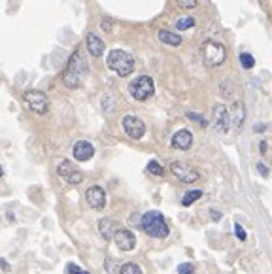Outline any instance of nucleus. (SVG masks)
I'll return each instance as SVG.
<instances>
[{
    "instance_id": "1",
    "label": "nucleus",
    "mask_w": 272,
    "mask_h": 274,
    "mask_svg": "<svg viewBox=\"0 0 272 274\" xmlns=\"http://www.w3.org/2000/svg\"><path fill=\"white\" fill-rule=\"evenodd\" d=\"M87 78V62L80 51H74L70 61L66 64V70L62 74V82L68 89H80Z\"/></svg>"
},
{
    "instance_id": "2",
    "label": "nucleus",
    "mask_w": 272,
    "mask_h": 274,
    "mask_svg": "<svg viewBox=\"0 0 272 274\" xmlns=\"http://www.w3.org/2000/svg\"><path fill=\"white\" fill-rule=\"evenodd\" d=\"M140 227H142V231L146 235L153 238H166L168 233H170L164 216L161 212H157V210H151V212L144 214L142 219H140Z\"/></svg>"
},
{
    "instance_id": "3",
    "label": "nucleus",
    "mask_w": 272,
    "mask_h": 274,
    "mask_svg": "<svg viewBox=\"0 0 272 274\" xmlns=\"http://www.w3.org/2000/svg\"><path fill=\"white\" fill-rule=\"evenodd\" d=\"M106 62L110 66V70H113L117 76H129L135 70V59L123 50H111L106 57Z\"/></svg>"
},
{
    "instance_id": "4",
    "label": "nucleus",
    "mask_w": 272,
    "mask_h": 274,
    "mask_svg": "<svg viewBox=\"0 0 272 274\" xmlns=\"http://www.w3.org/2000/svg\"><path fill=\"white\" fill-rule=\"evenodd\" d=\"M200 51H202V61H204L206 66H219L227 59L225 46L219 44V42H216V40H206L202 44Z\"/></svg>"
},
{
    "instance_id": "5",
    "label": "nucleus",
    "mask_w": 272,
    "mask_h": 274,
    "mask_svg": "<svg viewBox=\"0 0 272 274\" xmlns=\"http://www.w3.org/2000/svg\"><path fill=\"white\" fill-rule=\"evenodd\" d=\"M129 91H131L133 99L148 100L149 97H153V93H155V83H153V80H151L149 76H140V78H136L135 82H131Z\"/></svg>"
},
{
    "instance_id": "6",
    "label": "nucleus",
    "mask_w": 272,
    "mask_h": 274,
    "mask_svg": "<svg viewBox=\"0 0 272 274\" xmlns=\"http://www.w3.org/2000/svg\"><path fill=\"white\" fill-rule=\"evenodd\" d=\"M23 99H25L27 106H28L32 112H36L38 115H46L48 110H50V99H48V95L42 93V91H36V89L27 91L25 95H23Z\"/></svg>"
},
{
    "instance_id": "7",
    "label": "nucleus",
    "mask_w": 272,
    "mask_h": 274,
    "mask_svg": "<svg viewBox=\"0 0 272 274\" xmlns=\"http://www.w3.org/2000/svg\"><path fill=\"white\" fill-rule=\"evenodd\" d=\"M57 174L61 176L66 184H70V186H78V184L83 182V172L72 161H68V159H62L57 164Z\"/></svg>"
},
{
    "instance_id": "8",
    "label": "nucleus",
    "mask_w": 272,
    "mask_h": 274,
    "mask_svg": "<svg viewBox=\"0 0 272 274\" xmlns=\"http://www.w3.org/2000/svg\"><path fill=\"white\" fill-rule=\"evenodd\" d=\"M170 172H172L180 182H184V184H195L198 180V172L191 166V164H187V163H182V161H174L170 164Z\"/></svg>"
},
{
    "instance_id": "9",
    "label": "nucleus",
    "mask_w": 272,
    "mask_h": 274,
    "mask_svg": "<svg viewBox=\"0 0 272 274\" xmlns=\"http://www.w3.org/2000/svg\"><path fill=\"white\" fill-rule=\"evenodd\" d=\"M123 129L127 133V137L133 138V140H140V138L146 135V125L140 117L136 115H125L123 117Z\"/></svg>"
},
{
    "instance_id": "10",
    "label": "nucleus",
    "mask_w": 272,
    "mask_h": 274,
    "mask_svg": "<svg viewBox=\"0 0 272 274\" xmlns=\"http://www.w3.org/2000/svg\"><path fill=\"white\" fill-rule=\"evenodd\" d=\"M229 127H231V112L227 110L225 104H218L214 108V129L219 135H225L229 133Z\"/></svg>"
},
{
    "instance_id": "11",
    "label": "nucleus",
    "mask_w": 272,
    "mask_h": 274,
    "mask_svg": "<svg viewBox=\"0 0 272 274\" xmlns=\"http://www.w3.org/2000/svg\"><path fill=\"white\" fill-rule=\"evenodd\" d=\"M85 200L93 210H102L106 206V193L100 186H91L85 191Z\"/></svg>"
},
{
    "instance_id": "12",
    "label": "nucleus",
    "mask_w": 272,
    "mask_h": 274,
    "mask_svg": "<svg viewBox=\"0 0 272 274\" xmlns=\"http://www.w3.org/2000/svg\"><path fill=\"white\" fill-rule=\"evenodd\" d=\"M113 240H115V244H117V248L121 249V251H131V249H135L136 246V237L135 233H131L129 229H115V233H113Z\"/></svg>"
},
{
    "instance_id": "13",
    "label": "nucleus",
    "mask_w": 272,
    "mask_h": 274,
    "mask_svg": "<svg viewBox=\"0 0 272 274\" xmlns=\"http://www.w3.org/2000/svg\"><path fill=\"white\" fill-rule=\"evenodd\" d=\"M193 146V135L187 129H180L178 133H174L172 137V148L180 151H187Z\"/></svg>"
},
{
    "instance_id": "14",
    "label": "nucleus",
    "mask_w": 272,
    "mask_h": 274,
    "mask_svg": "<svg viewBox=\"0 0 272 274\" xmlns=\"http://www.w3.org/2000/svg\"><path fill=\"white\" fill-rule=\"evenodd\" d=\"M72 153H74L76 161H89L95 155V148L87 140H78L74 144V148H72Z\"/></svg>"
},
{
    "instance_id": "15",
    "label": "nucleus",
    "mask_w": 272,
    "mask_h": 274,
    "mask_svg": "<svg viewBox=\"0 0 272 274\" xmlns=\"http://www.w3.org/2000/svg\"><path fill=\"white\" fill-rule=\"evenodd\" d=\"M115 229H117V223H115L113 219H110V218H102L99 221V233L106 242H110L111 238H113Z\"/></svg>"
},
{
    "instance_id": "16",
    "label": "nucleus",
    "mask_w": 272,
    "mask_h": 274,
    "mask_svg": "<svg viewBox=\"0 0 272 274\" xmlns=\"http://www.w3.org/2000/svg\"><path fill=\"white\" fill-rule=\"evenodd\" d=\"M85 42H87V50H89V53H91L93 57H100V55L104 53V42H102L95 32H89Z\"/></svg>"
},
{
    "instance_id": "17",
    "label": "nucleus",
    "mask_w": 272,
    "mask_h": 274,
    "mask_svg": "<svg viewBox=\"0 0 272 274\" xmlns=\"http://www.w3.org/2000/svg\"><path fill=\"white\" fill-rule=\"evenodd\" d=\"M159 40H161L163 44H166V46H172V48L180 46V44L184 42L178 34H174L170 30H159Z\"/></svg>"
},
{
    "instance_id": "18",
    "label": "nucleus",
    "mask_w": 272,
    "mask_h": 274,
    "mask_svg": "<svg viewBox=\"0 0 272 274\" xmlns=\"http://www.w3.org/2000/svg\"><path fill=\"white\" fill-rule=\"evenodd\" d=\"M244 106L240 104V102H235V106H233V121H235V127L236 129H240L242 123H244Z\"/></svg>"
},
{
    "instance_id": "19",
    "label": "nucleus",
    "mask_w": 272,
    "mask_h": 274,
    "mask_svg": "<svg viewBox=\"0 0 272 274\" xmlns=\"http://www.w3.org/2000/svg\"><path fill=\"white\" fill-rule=\"evenodd\" d=\"M200 197H202V191H200V189H191V191H187L186 195H184L182 204H184V206H191V204L197 202Z\"/></svg>"
},
{
    "instance_id": "20",
    "label": "nucleus",
    "mask_w": 272,
    "mask_h": 274,
    "mask_svg": "<svg viewBox=\"0 0 272 274\" xmlns=\"http://www.w3.org/2000/svg\"><path fill=\"white\" fill-rule=\"evenodd\" d=\"M119 274H142V269L136 263H125L123 267H119Z\"/></svg>"
},
{
    "instance_id": "21",
    "label": "nucleus",
    "mask_w": 272,
    "mask_h": 274,
    "mask_svg": "<svg viewBox=\"0 0 272 274\" xmlns=\"http://www.w3.org/2000/svg\"><path fill=\"white\" fill-rule=\"evenodd\" d=\"M191 27H195V19H193V17H182V19H178V23H176V28H178V30H187V28H191Z\"/></svg>"
},
{
    "instance_id": "22",
    "label": "nucleus",
    "mask_w": 272,
    "mask_h": 274,
    "mask_svg": "<svg viewBox=\"0 0 272 274\" xmlns=\"http://www.w3.org/2000/svg\"><path fill=\"white\" fill-rule=\"evenodd\" d=\"M240 64H242L244 68H247V70H249V68H253L255 59H253L249 53H242V55H240Z\"/></svg>"
},
{
    "instance_id": "23",
    "label": "nucleus",
    "mask_w": 272,
    "mask_h": 274,
    "mask_svg": "<svg viewBox=\"0 0 272 274\" xmlns=\"http://www.w3.org/2000/svg\"><path fill=\"white\" fill-rule=\"evenodd\" d=\"M148 172H151V174H155V176H163V174H164L163 166L157 161H149L148 163Z\"/></svg>"
},
{
    "instance_id": "24",
    "label": "nucleus",
    "mask_w": 272,
    "mask_h": 274,
    "mask_svg": "<svg viewBox=\"0 0 272 274\" xmlns=\"http://www.w3.org/2000/svg\"><path fill=\"white\" fill-rule=\"evenodd\" d=\"M178 274H195V265L193 263H182L178 267Z\"/></svg>"
},
{
    "instance_id": "25",
    "label": "nucleus",
    "mask_w": 272,
    "mask_h": 274,
    "mask_svg": "<svg viewBox=\"0 0 272 274\" xmlns=\"http://www.w3.org/2000/svg\"><path fill=\"white\" fill-rule=\"evenodd\" d=\"M66 274H89V273L83 271V269H80L76 263H68V267H66Z\"/></svg>"
},
{
    "instance_id": "26",
    "label": "nucleus",
    "mask_w": 272,
    "mask_h": 274,
    "mask_svg": "<svg viewBox=\"0 0 272 274\" xmlns=\"http://www.w3.org/2000/svg\"><path fill=\"white\" fill-rule=\"evenodd\" d=\"M187 117H189V119H191V121H198V123L202 125V127H206V119H204V117H202V115H200V113H195V112H189L187 113Z\"/></svg>"
},
{
    "instance_id": "27",
    "label": "nucleus",
    "mask_w": 272,
    "mask_h": 274,
    "mask_svg": "<svg viewBox=\"0 0 272 274\" xmlns=\"http://www.w3.org/2000/svg\"><path fill=\"white\" fill-rule=\"evenodd\" d=\"M140 219H142V216L138 212H133L129 216V225L131 227H140Z\"/></svg>"
},
{
    "instance_id": "28",
    "label": "nucleus",
    "mask_w": 272,
    "mask_h": 274,
    "mask_svg": "<svg viewBox=\"0 0 272 274\" xmlns=\"http://www.w3.org/2000/svg\"><path fill=\"white\" fill-rule=\"evenodd\" d=\"M235 233H236V238H238V240H242V242H244V240L247 238L246 231H244V227H242L240 223L235 225Z\"/></svg>"
},
{
    "instance_id": "29",
    "label": "nucleus",
    "mask_w": 272,
    "mask_h": 274,
    "mask_svg": "<svg viewBox=\"0 0 272 274\" xmlns=\"http://www.w3.org/2000/svg\"><path fill=\"white\" fill-rule=\"evenodd\" d=\"M176 2H178V6H182L186 10H191V8L197 6V0H176Z\"/></svg>"
},
{
    "instance_id": "30",
    "label": "nucleus",
    "mask_w": 272,
    "mask_h": 274,
    "mask_svg": "<svg viewBox=\"0 0 272 274\" xmlns=\"http://www.w3.org/2000/svg\"><path fill=\"white\" fill-rule=\"evenodd\" d=\"M257 170H259V174L263 176V178H267V176H269V168H267L263 163H257Z\"/></svg>"
},
{
    "instance_id": "31",
    "label": "nucleus",
    "mask_w": 272,
    "mask_h": 274,
    "mask_svg": "<svg viewBox=\"0 0 272 274\" xmlns=\"http://www.w3.org/2000/svg\"><path fill=\"white\" fill-rule=\"evenodd\" d=\"M100 25H102V28H104L106 32H111V21L110 19H102V23H100Z\"/></svg>"
},
{
    "instance_id": "32",
    "label": "nucleus",
    "mask_w": 272,
    "mask_h": 274,
    "mask_svg": "<svg viewBox=\"0 0 272 274\" xmlns=\"http://www.w3.org/2000/svg\"><path fill=\"white\" fill-rule=\"evenodd\" d=\"M210 216H212V219H214L216 223L221 219V212H218V210H210Z\"/></svg>"
},
{
    "instance_id": "33",
    "label": "nucleus",
    "mask_w": 272,
    "mask_h": 274,
    "mask_svg": "<svg viewBox=\"0 0 272 274\" xmlns=\"http://www.w3.org/2000/svg\"><path fill=\"white\" fill-rule=\"evenodd\" d=\"M0 269H2V271H6V273L10 271V265L6 263V259H2V257H0Z\"/></svg>"
},
{
    "instance_id": "34",
    "label": "nucleus",
    "mask_w": 272,
    "mask_h": 274,
    "mask_svg": "<svg viewBox=\"0 0 272 274\" xmlns=\"http://www.w3.org/2000/svg\"><path fill=\"white\" fill-rule=\"evenodd\" d=\"M261 153H267V142H261Z\"/></svg>"
},
{
    "instance_id": "35",
    "label": "nucleus",
    "mask_w": 272,
    "mask_h": 274,
    "mask_svg": "<svg viewBox=\"0 0 272 274\" xmlns=\"http://www.w3.org/2000/svg\"><path fill=\"white\" fill-rule=\"evenodd\" d=\"M257 131H265V125H255V133Z\"/></svg>"
},
{
    "instance_id": "36",
    "label": "nucleus",
    "mask_w": 272,
    "mask_h": 274,
    "mask_svg": "<svg viewBox=\"0 0 272 274\" xmlns=\"http://www.w3.org/2000/svg\"><path fill=\"white\" fill-rule=\"evenodd\" d=\"M2 174H4V170H2V166H0V178H2Z\"/></svg>"
}]
</instances>
